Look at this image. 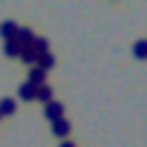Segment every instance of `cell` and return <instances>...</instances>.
<instances>
[{
    "label": "cell",
    "mask_w": 147,
    "mask_h": 147,
    "mask_svg": "<svg viewBox=\"0 0 147 147\" xmlns=\"http://www.w3.org/2000/svg\"><path fill=\"white\" fill-rule=\"evenodd\" d=\"M0 118H3V115H0Z\"/></svg>",
    "instance_id": "cell-15"
},
{
    "label": "cell",
    "mask_w": 147,
    "mask_h": 147,
    "mask_svg": "<svg viewBox=\"0 0 147 147\" xmlns=\"http://www.w3.org/2000/svg\"><path fill=\"white\" fill-rule=\"evenodd\" d=\"M38 58H40V55H38V52H35L32 46L20 49V61H23V63H29V66H38Z\"/></svg>",
    "instance_id": "cell-6"
},
{
    "label": "cell",
    "mask_w": 147,
    "mask_h": 147,
    "mask_svg": "<svg viewBox=\"0 0 147 147\" xmlns=\"http://www.w3.org/2000/svg\"><path fill=\"white\" fill-rule=\"evenodd\" d=\"M18 35V23L15 20H3V23H0V38H3V40H12Z\"/></svg>",
    "instance_id": "cell-5"
},
{
    "label": "cell",
    "mask_w": 147,
    "mask_h": 147,
    "mask_svg": "<svg viewBox=\"0 0 147 147\" xmlns=\"http://www.w3.org/2000/svg\"><path fill=\"white\" fill-rule=\"evenodd\" d=\"M18 95H20L23 101H32V98L38 95V87H32L29 81H23V84H20V90H18Z\"/></svg>",
    "instance_id": "cell-7"
},
{
    "label": "cell",
    "mask_w": 147,
    "mask_h": 147,
    "mask_svg": "<svg viewBox=\"0 0 147 147\" xmlns=\"http://www.w3.org/2000/svg\"><path fill=\"white\" fill-rule=\"evenodd\" d=\"M26 81H29L32 87H43V84H46V72H43L40 66H32V69H29V78H26Z\"/></svg>",
    "instance_id": "cell-2"
},
{
    "label": "cell",
    "mask_w": 147,
    "mask_h": 147,
    "mask_svg": "<svg viewBox=\"0 0 147 147\" xmlns=\"http://www.w3.org/2000/svg\"><path fill=\"white\" fill-rule=\"evenodd\" d=\"M46 118H49V121L63 118V104H61V101H49V104H46Z\"/></svg>",
    "instance_id": "cell-3"
},
{
    "label": "cell",
    "mask_w": 147,
    "mask_h": 147,
    "mask_svg": "<svg viewBox=\"0 0 147 147\" xmlns=\"http://www.w3.org/2000/svg\"><path fill=\"white\" fill-rule=\"evenodd\" d=\"M133 55L136 58H147V38H141V40L133 43Z\"/></svg>",
    "instance_id": "cell-12"
},
{
    "label": "cell",
    "mask_w": 147,
    "mask_h": 147,
    "mask_svg": "<svg viewBox=\"0 0 147 147\" xmlns=\"http://www.w3.org/2000/svg\"><path fill=\"white\" fill-rule=\"evenodd\" d=\"M3 52L9 55V58H20V46H18V40L12 38V40H3Z\"/></svg>",
    "instance_id": "cell-9"
},
{
    "label": "cell",
    "mask_w": 147,
    "mask_h": 147,
    "mask_svg": "<svg viewBox=\"0 0 147 147\" xmlns=\"http://www.w3.org/2000/svg\"><path fill=\"white\" fill-rule=\"evenodd\" d=\"M61 147H75V144H72V138H63V141H61Z\"/></svg>",
    "instance_id": "cell-14"
},
{
    "label": "cell",
    "mask_w": 147,
    "mask_h": 147,
    "mask_svg": "<svg viewBox=\"0 0 147 147\" xmlns=\"http://www.w3.org/2000/svg\"><path fill=\"white\" fill-rule=\"evenodd\" d=\"M18 110V101L15 98H0V115H12Z\"/></svg>",
    "instance_id": "cell-8"
},
{
    "label": "cell",
    "mask_w": 147,
    "mask_h": 147,
    "mask_svg": "<svg viewBox=\"0 0 147 147\" xmlns=\"http://www.w3.org/2000/svg\"><path fill=\"white\" fill-rule=\"evenodd\" d=\"M35 38H38V35H35L29 26H18V35H15V40H18V46H20V49L32 46V43H35Z\"/></svg>",
    "instance_id": "cell-1"
},
{
    "label": "cell",
    "mask_w": 147,
    "mask_h": 147,
    "mask_svg": "<svg viewBox=\"0 0 147 147\" xmlns=\"http://www.w3.org/2000/svg\"><path fill=\"white\" fill-rule=\"evenodd\" d=\"M38 101H43V104H49L52 101V87L49 84H43V87H38V95H35Z\"/></svg>",
    "instance_id": "cell-11"
},
{
    "label": "cell",
    "mask_w": 147,
    "mask_h": 147,
    "mask_svg": "<svg viewBox=\"0 0 147 147\" xmlns=\"http://www.w3.org/2000/svg\"><path fill=\"white\" fill-rule=\"evenodd\" d=\"M38 66H40L43 72H49V69L55 66V55H52V52H43V55L38 58Z\"/></svg>",
    "instance_id": "cell-10"
},
{
    "label": "cell",
    "mask_w": 147,
    "mask_h": 147,
    "mask_svg": "<svg viewBox=\"0 0 147 147\" xmlns=\"http://www.w3.org/2000/svg\"><path fill=\"white\" fill-rule=\"evenodd\" d=\"M32 49H35L38 55H43V52H49V40H46V38H35V43H32Z\"/></svg>",
    "instance_id": "cell-13"
},
{
    "label": "cell",
    "mask_w": 147,
    "mask_h": 147,
    "mask_svg": "<svg viewBox=\"0 0 147 147\" xmlns=\"http://www.w3.org/2000/svg\"><path fill=\"white\" fill-rule=\"evenodd\" d=\"M52 133H55V136H61V138H63V136H69V133H72L69 118H58V121H52Z\"/></svg>",
    "instance_id": "cell-4"
}]
</instances>
